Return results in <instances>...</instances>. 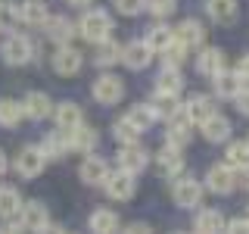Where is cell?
I'll use <instances>...</instances> for the list:
<instances>
[{
	"instance_id": "1",
	"label": "cell",
	"mask_w": 249,
	"mask_h": 234,
	"mask_svg": "<svg viewBox=\"0 0 249 234\" xmlns=\"http://www.w3.org/2000/svg\"><path fill=\"white\" fill-rule=\"evenodd\" d=\"M75 28H78V35H81L84 41L100 44V41H106V38H112V16L106 10H88Z\"/></svg>"
},
{
	"instance_id": "2",
	"label": "cell",
	"mask_w": 249,
	"mask_h": 234,
	"mask_svg": "<svg viewBox=\"0 0 249 234\" xmlns=\"http://www.w3.org/2000/svg\"><path fill=\"white\" fill-rule=\"evenodd\" d=\"M0 57H3V62H10V66H25V62L35 59V44H31L25 35L13 31V35H6L3 44H0Z\"/></svg>"
},
{
	"instance_id": "3",
	"label": "cell",
	"mask_w": 249,
	"mask_h": 234,
	"mask_svg": "<svg viewBox=\"0 0 249 234\" xmlns=\"http://www.w3.org/2000/svg\"><path fill=\"white\" fill-rule=\"evenodd\" d=\"M215 113H218V106H215V100L209 97V94H190V97H187V103H181V116L190 125L209 122Z\"/></svg>"
},
{
	"instance_id": "4",
	"label": "cell",
	"mask_w": 249,
	"mask_h": 234,
	"mask_svg": "<svg viewBox=\"0 0 249 234\" xmlns=\"http://www.w3.org/2000/svg\"><path fill=\"white\" fill-rule=\"evenodd\" d=\"M171 200H175L181 209H196L202 203V184L196 178H190V175L175 178V184H171Z\"/></svg>"
},
{
	"instance_id": "5",
	"label": "cell",
	"mask_w": 249,
	"mask_h": 234,
	"mask_svg": "<svg viewBox=\"0 0 249 234\" xmlns=\"http://www.w3.org/2000/svg\"><path fill=\"white\" fill-rule=\"evenodd\" d=\"M44 166H47V156L41 153V147H35V144L22 147V150L16 153V162H13V169H16L19 178H37L44 172Z\"/></svg>"
},
{
	"instance_id": "6",
	"label": "cell",
	"mask_w": 249,
	"mask_h": 234,
	"mask_svg": "<svg viewBox=\"0 0 249 234\" xmlns=\"http://www.w3.org/2000/svg\"><path fill=\"white\" fill-rule=\"evenodd\" d=\"M206 187L218 197H228V194L237 191V172L228 169L224 162H215V166H209L206 172Z\"/></svg>"
},
{
	"instance_id": "7",
	"label": "cell",
	"mask_w": 249,
	"mask_h": 234,
	"mask_svg": "<svg viewBox=\"0 0 249 234\" xmlns=\"http://www.w3.org/2000/svg\"><path fill=\"white\" fill-rule=\"evenodd\" d=\"M93 100L97 103H103V106H109V103H119V100L124 97V84H122V78L119 75H112V72H103L93 81Z\"/></svg>"
},
{
	"instance_id": "8",
	"label": "cell",
	"mask_w": 249,
	"mask_h": 234,
	"mask_svg": "<svg viewBox=\"0 0 249 234\" xmlns=\"http://www.w3.org/2000/svg\"><path fill=\"white\" fill-rule=\"evenodd\" d=\"M103 191L109 194V200L124 203V200H131V197L137 194V178H134V175H128V172H109Z\"/></svg>"
},
{
	"instance_id": "9",
	"label": "cell",
	"mask_w": 249,
	"mask_h": 234,
	"mask_svg": "<svg viewBox=\"0 0 249 234\" xmlns=\"http://www.w3.org/2000/svg\"><path fill=\"white\" fill-rule=\"evenodd\" d=\"M19 225L25 231H41L50 225V209L44 206L41 200H28V203H22V209H19Z\"/></svg>"
},
{
	"instance_id": "10",
	"label": "cell",
	"mask_w": 249,
	"mask_h": 234,
	"mask_svg": "<svg viewBox=\"0 0 249 234\" xmlns=\"http://www.w3.org/2000/svg\"><path fill=\"white\" fill-rule=\"evenodd\" d=\"M84 66V53L78 50L72 44H62L56 47V53H53V69H56V75H78Z\"/></svg>"
},
{
	"instance_id": "11",
	"label": "cell",
	"mask_w": 249,
	"mask_h": 234,
	"mask_svg": "<svg viewBox=\"0 0 249 234\" xmlns=\"http://www.w3.org/2000/svg\"><path fill=\"white\" fill-rule=\"evenodd\" d=\"M115 162H119V172H128V175H140L146 166H150V156L140 144H131V147H122L119 156H115Z\"/></svg>"
},
{
	"instance_id": "12",
	"label": "cell",
	"mask_w": 249,
	"mask_h": 234,
	"mask_svg": "<svg viewBox=\"0 0 249 234\" xmlns=\"http://www.w3.org/2000/svg\"><path fill=\"white\" fill-rule=\"evenodd\" d=\"M228 69V57H224L221 47H202L196 53V72L206 75V78H215L218 72Z\"/></svg>"
},
{
	"instance_id": "13",
	"label": "cell",
	"mask_w": 249,
	"mask_h": 234,
	"mask_svg": "<svg viewBox=\"0 0 249 234\" xmlns=\"http://www.w3.org/2000/svg\"><path fill=\"white\" fill-rule=\"evenodd\" d=\"M78 175H81L84 184L103 187L106 178H109V166H106V159H100V156L90 153V156H84V159H81V166H78Z\"/></svg>"
},
{
	"instance_id": "14",
	"label": "cell",
	"mask_w": 249,
	"mask_h": 234,
	"mask_svg": "<svg viewBox=\"0 0 249 234\" xmlns=\"http://www.w3.org/2000/svg\"><path fill=\"white\" fill-rule=\"evenodd\" d=\"M175 41L184 47V50H196V47H202V41H206V28H202V22L196 19H184L181 25L175 28Z\"/></svg>"
},
{
	"instance_id": "15",
	"label": "cell",
	"mask_w": 249,
	"mask_h": 234,
	"mask_svg": "<svg viewBox=\"0 0 249 234\" xmlns=\"http://www.w3.org/2000/svg\"><path fill=\"white\" fill-rule=\"evenodd\" d=\"M156 166L165 178H181L184 175V153L178 150V147H162L159 153H156Z\"/></svg>"
},
{
	"instance_id": "16",
	"label": "cell",
	"mask_w": 249,
	"mask_h": 234,
	"mask_svg": "<svg viewBox=\"0 0 249 234\" xmlns=\"http://www.w3.org/2000/svg\"><path fill=\"white\" fill-rule=\"evenodd\" d=\"M122 62L128 69H134V72H140V69H146L153 62V50L146 47V41H131L122 47Z\"/></svg>"
},
{
	"instance_id": "17",
	"label": "cell",
	"mask_w": 249,
	"mask_h": 234,
	"mask_svg": "<svg viewBox=\"0 0 249 234\" xmlns=\"http://www.w3.org/2000/svg\"><path fill=\"white\" fill-rule=\"evenodd\" d=\"M212 88H215V94H218V97H224V100H233L240 91L246 88V81L237 75V69H224V72H218V75L212 78Z\"/></svg>"
},
{
	"instance_id": "18",
	"label": "cell",
	"mask_w": 249,
	"mask_h": 234,
	"mask_svg": "<svg viewBox=\"0 0 249 234\" xmlns=\"http://www.w3.org/2000/svg\"><path fill=\"white\" fill-rule=\"evenodd\" d=\"M22 113H25V119L41 122V119H47V116L53 113V103H50V97H47L44 91H28L25 100H22Z\"/></svg>"
},
{
	"instance_id": "19",
	"label": "cell",
	"mask_w": 249,
	"mask_h": 234,
	"mask_svg": "<svg viewBox=\"0 0 249 234\" xmlns=\"http://www.w3.org/2000/svg\"><path fill=\"white\" fill-rule=\"evenodd\" d=\"M69 150H75V153H84V156H90L93 153V147H97V128H90V125H78V128L69 131Z\"/></svg>"
},
{
	"instance_id": "20",
	"label": "cell",
	"mask_w": 249,
	"mask_h": 234,
	"mask_svg": "<svg viewBox=\"0 0 249 234\" xmlns=\"http://www.w3.org/2000/svg\"><path fill=\"white\" fill-rule=\"evenodd\" d=\"M190 140H193V125L187 122L181 113H178L175 119H168V128H165V144L168 147H178V150H181Z\"/></svg>"
},
{
	"instance_id": "21",
	"label": "cell",
	"mask_w": 249,
	"mask_h": 234,
	"mask_svg": "<svg viewBox=\"0 0 249 234\" xmlns=\"http://www.w3.org/2000/svg\"><path fill=\"white\" fill-rule=\"evenodd\" d=\"M44 35L62 47V44H72V38L78 35V28L66 19V16H50V19L44 22Z\"/></svg>"
},
{
	"instance_id": "22",
	"label": "cell",
	"mask_w": 249,
	"mask_h": 234,
	"mask_svg": "<svg viewBox=\"0 0 249 234\" xmlns=\"http://www.w3.org/2000/svg\"><path fill=\"white\" fill-rule=\"evenodd\" d=\"M146 109L153 113V119L168 122V119H175V116L181 113V103H178V97H168V94H159V91H156L153 97L146 100Z\"/></svg>"
},
{
	"instance_id": "23",
	"label": "cell",
	"mask_w": 249,
	"mask_h": 234,
	"mask_svg": "<svg viewBox=\"0 0 249 234\" xmlns=\"http://www.w3.org/2000/svg\"><path fill=\"white\" fill-rule=\"evenodd\" d=\"M53 119H56V128L59 131H72L78 128V125H84V113H81V106L72 103V100H66V103H59L56 109H53Z\"/></svg>"
},
{
	"instance_id": "24",
	"label": "cell",
	"mask_w": 249,
	"mask_h": 234,
	"mask_svg": "<svg viewBox=\"0 0 249 234\" xmlns=\"http://www.w3.org/2000/svg\"><path fill=\"white\" fill-rule=\"evenodd\" d=\"M199 128H202V137H206L209 144H224V140H231V128H233V125H231L228 116L215 113L212 119H209V122H202Z\"/></svg>"
},
{
	"instance_id": "25",
	"label": "cell",
	"mask_w": 249,
	"mask_h": 234,
	"mask_svg": "<svg viewBox=\"0 0 249 234\" xmlns=\"http://www.w3.org/2000/svg\"><path fill=\"white\" fill-rule=\"evenodd\" d=\"M50 19V10H47V3L44 0H22L19 3V22L22 25H41L44 28V22Z\"/></svg>"
},
{
	"instance_id": "26",
	"label": "cell",
	"mask_w": 249,
	"mask_h": 234,
	"mask_svg": "<svg viewBox=\"0 0 249 234\" xmlns=\"http://www.w3.org/2000/svg\"><path fill=\"white\" fill-rule=\"evenodd\" d=\"M88 228L93 234H119V213H112V209H93L88 218Z\"/></svg>"
},
{
	"instance_id": "27",
	"label": "cell",
	"mask_w": 249,
	"mask_h": 234,
	"mask_svg": "<svg viewBox=\"0 0 249 234\" xmlns=\"http://www.w3.org/2000/svg\"><path fill=\"white\" fill-rule=\"evenodd\" d=\"M119 59H122V47H119V41L106 38V41L93 44V66H100V69H109L112 62H119Z\"/></svg>"
},
{
	"instance_id": "28",
	"label": "cell",
	"mask_w": 249,
	"mask_h": 234,
	"mask_svg": "<svg viewBox=\"0 0 249 234\" xmlns=\"http://www.w3.org/2000/svg\"><path fill=\"white\" fill-rule=\"evenodd\" d=\"M224 166L233 169V172L249 169V144L246 140H231L228 150H224Z\"/></svg>"
},
{
	"instance_id": "29",
	"label": "cell",
	"mask_w": 249,
	"mask_h": 234,
	"mask_svg": "<svg viewBox=\"0 0 249 234\" xmlns=\"http://www.w3.org/2000/svg\"><path fill=\"white\" fill-rule=\"evenodd\" d=\"M224 215L218 213V209H199V215H196V234H224Z\"/></svg>"
},
{
	"instance_id": "30",
	"label": "cell",
	"mask_w": 249,
	"mask_h": 234,
	"mask_svg": "<svg viewBox=\"0 0 249 234\" xmlns=\"http://www.w3.org/2000/svg\"><path fill=\"white\" fill-rule=\"evenodd\" d=\"M206 13L218 25H231L237 19V0H206Z\"/></svg>"
},
{
	"instance_id": "31",
	"label": "cell",
	"mask_w": 249,
	"mask_h": 234,
	"mask_svg": "<svg viewBox=\"0 0 249 234\" xmlns=\"http://www.w3.org/2000/svg\"><path fill=\"white\" fill-rule=\"evenodd\" d=\"M41 153L47 156V159H62V156L69 153V137H66V131H50L44 140H41Z\"/></svg>"
},
{
	"instance_id": "32",
	"label": "cell",
	"mask_w": 249,
	"mask_h": 234,
	"mask_svg": "<svg viewBox=\"0 0 249 234\" xmlns=\"http://www.w3.org/2000/svg\"><path fill=\"white\" fill-rule=\"evenodd\" d=\"M19 209H22L19 191H16L13 184H3V187H0V218H3V222H10V218L19 215Z\"/></svg>"
},
{
	"instance_id": "33",
	"label": "cell",
	"mask_w": 249,
	"mask_h": 234,
	"mask_svg": "<svg viewBox=\"0 0 249 234\" xmlns=\"http://www.w3.org/2000/svg\"><path fill=\"white\" fill-rule=\"evenodd\" d=\"M168 44H175V28H168V25H153L150 35H146V47H150L153 53H165Z\"/></svg>"
},
{
	"instance_id": "34",
	"label": "cell",
	"mask_w": 249,
	"mask_h": 234,
	"mask_svg": "<svg viewBox=\"0 0 249 234\" xmlns=\"http://www.w3.org/2000/svg\"><path fill=\"white\" fill-rule=\"evenodd\" d=\"M181 88H184V78H181V72H178V69H162L159 78H156V91H159V94L178 97V94H181Z\"/></svg>"
},
{
	"instance_id": "35",
	"label": "cell",
	"mask_w": 249,
	"mask_h": 234,
	"mask_svg": "<svg viewBox=\"0 0 249 234\" xmlns=\"http://www.w3.org/2000/svg\"><path fill=\"white\" fill-rule=\"evenodd\" d=\"M22 119H25V113H22L19 100H13V97L0 100V125H3V128H16Z\"/></svg>"
},
{
	"instance_id": "36",
	"label": "cell",
	"mask_w": 249,
	"mask_h": 234,
	"mask_svg": "<svg viewBox=\"0 0 249 234\" xmlns=\"http://www.w3.org/2000/svg\"><path fill=\"white\" fill-rule=\"evenodd\" d=\"M112 137L119 140L122 147H131V144H140L143 131H140V128H134V125H131L128 119H119V122L112 125Z\"/></svg>"
},
{
	"instance_id": "37",
	"label": "cell",
	"mask_w": 249,
	"mask_h": 234,
	"mask_svg": "<svg viewBox=\"0 0 249 234\" xmlns=\"http://www.w3.org/2000/svg\"><path fill=\"white\" fill-rule=\"evenodd\" d=\"M124 119H128L131 125H134V128H140V131H146V128H150V125L156 122V119H153V113L146 109V103H140V106H131Z\"/></svg>"
},
{
	"instance_id": "38",
	"label": "cell",
	"mask_w": 249,
	"mask_h": 234,
	"mask_svg": "<svg viewBox=\"0 0 249 234\" xmlns=\"http://www.w3.org/2000/svg\"><path fill=\"white\" fill-rule=\"evenodd\" d=\"M187 53H190V50H184V47L175 41V44H168L165 53H162V62H165V69H181V62L187 59Z\"/></svg>"
},
{
	"instance_id": "39",
	"label": "cell",
	"mask_w": 249,
	"mask_h": 234,
	"mask_svg": "<svg viewBox=\"0 0 249 234\" xmlns=\"http://www.w3.org/2000/svg\"><path fill=\"white\" fill-rule=\"evenodd\" d=\"M146 10L153 16H159V19H168L178 10V0H146Z\"/></svg>"
},
{
	"instance_id": "40",
	"label": "cell",
	"mask_w": 249,
	"mask_h": 234,
	"mask_svg": "<svg viewBox=\"0 0 249 234\" xmlns=\"http://www.w3.org/2000/svg\"><path fill=\"white\" fill-rule=\"evenodd\" d=\"M10 22H19V3H13V0H0V28L10 25Z\"/></svg>"
},
{
	"instance_id": "41",
	"label": "cell",
	"mask_w": 249,
	"mask_h": 234,
	"mask_svg": "<svg viewBox=\"0 0 249 234\" xmlns=\"http://www.w3.org/2000/svg\"><path fill=\"white\" fill-rule=\"evenodd\" d=\"M143 6H146V0H115V10L122 16H137V13H143Z\"/></svg>"
},
{
	"instance_id": "42",
	"label": "cell",
	"mask_w": 249,
	"mask_h": 234,
	"mask_svg": "<svg viewBox=\"0 0 249 234\" xmlns=\"http://www.w3.org/2000/svg\"><path fill=\"white\" fill-rule=\"evenodd\" d=\"M224 234H249V218H233L224 225Z\"/></svg>"
},
{
	"instance_id": "43",
	"label": "cell",
	"mask_w": 249,
	"mask_h": 234,
	"mask_svg": "<svg viewBox=\"0 0 249 234\" xmlns=\"http://www.w3.org/2000/svg\"><path fill=\"white\" fill-rule=\"evenodd\" d=\"M233 106H237V113H240V116H249V84L237 94V97H233Z\"/></svg>"
},
{
	"instance_id": "44",
	"label": "cell",
	"mask_w": 249,
	"mask_h": 234,
	"mask_svg": "<svg viewBox=\"0 0 249 234\" xmlns=\"http://www.w3.org/2000/svg\"><path fill=\"white\" fill-rule=\"evenodd\" d=\"M122 234H153V228H150L146 222H131V225H128V228H124Z\"/></svg>"
},
{
	"instance_id": "45",
	"label": "cell",
	"mask_w": 249,
	"mask_h": 234,
	"mask_svg": "<svg viewBox=\"0 0 249 234\" xmlns=\"http://www.w3.org/2000/svg\"><path fill=\"white\" fill-rule=\"evenodd\" d=\"M237 75H240V78H243V81L249 84V53H243V59L237 62Z\"/></svg>"
},
{
	"instance_id": "46",
	"label": "cell",
	"mask_w": 249,
	"mask_h": 234,
	"mask_svg": "<svg viewBox=\"0 0 249 234\" xmlns=\"http://www.w3.org/2000/svg\"><path fill=\"white\" fill-rule=\"evenodd\" d=\"M22 231H25V228H22V225H16L13 218H10V222H3V228H0V234H22Z\"/></svg>"
},
{
	"instance_id": "47",
	"label": "cell",
	"mask_w": 249,
	"mask_h": 234,
	"mask_svg": "<svg viewBox=\"0 0 249 234\" xmlns=\"http://www.w3.org/2000/svg\"><path fill=\"white\" fill-rule=\"evenodd\" d=\"M37 234H66V231H62L59 225H47V228H41V231H37Z\"/></svg>"
},
{
	"instance_id": "48",
	"label": "cell",
	"mask_w": 249,
	"mask_h": 234,
	"mask_svg": "<svg viewBox=\"0 0 249 234\" xmlns=\"http://www.w3.org/2000/svg\"><path fill=\"white\" fill-rule=\"evenodd\" d=\"M6 169H10V162H6V153H3V150H0V178H3V175H6Z\"/></svg>"
},
{
	"instance_id": "49",
	"label": "cell",
	"mask_w": 249,
	"mask_h": 234,
	"mask_svg": "<svg viewBox=\"0 0 249 234\" xmlns=\"http://www.w3.org/2000/svg\"><path fill=\"white\" fill-rule=\"evenodd\" d=\"M66 3H69V6H88L90 0H66Z\"/></svg>"
},
{
	"instance_id": "50",
	"label": "cell",
	"mask_w": 249,
	"mask_h": 234,
	"mask_svg": "<svg viewBox=\"0 0 249 234\" xmlns=\"http://www.w3.org/2000/svg\"><path fill=\"white\" fill-rule=\"evenodd\" d=\"M243 187L249 191V169H243Z\"/></svg>"
},
{
	"instance_id": "51",
	"label": "cell",
	"mask_w": 249,
	"mask_h": 234,
	"mask_svg": "<svg viewBox=\"0 0 249 234\" xmlns=\"http://www.w3.org/2000/svg\"><path fill=\"white\" fill-rule=\"evenodd\" d=\"M171 234H187V231H171Z\"/></svg>"
},
{
	"instance_id": "52",
	"label": "cell",
	"mask_w": 249,
	"mask_h": 234,
	"mask_svg": "<svg viewBox=\"0 0 249 234\" xmlns=\"http://www.w3.org/2000/svg\"><path fill=\"white\" fill-rule=\"evenodd\" d=\"M246 144H249V140H246Z\"/></svg>"
},
{
	"instance_id": "53",
	"label": "cell",
	"mask_w": 249,
	"mask_h": 234,
	"mask_svg": "<svg viewBox=\"0 0 249 234\" xmlns=\"http://www.w3.org/2000/svg\"><path fill=\"white\" fill-rule=\"evenodd\" d=\"M246 218H249V215H246Z\"/></svg>"
}]
</instances>
